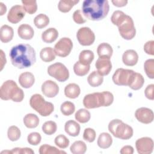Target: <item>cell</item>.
Instances as JSON below:
<instances>
[{
    "label": "cell",
    "mask_w": 154,
    "mask_h": 154,
    "mask_svg": "<svg viewBox=\"0 0 154 154\" xmlns=\"http://www.w3.org/2000/svg\"><path fill=\"white\" fill-rule=\"evenodd\" d=\"M9 56L12 64L19 69L29 67L36 61L35 51L28 44H19L13 46Z\"/></svg>",
    "instance_id": "6da1fadb"
},
{
    "label": "cell",
    "mask_w": 154,
    "mask_h": 154,
    "mask_svg": "<svg viewBox=\"0 0 154 154\" xmlns=\"http://www.w3.org/2000/svg\"><path fill=\"white\" fill-rule=\"evenodd\" d=\"M109 9L107 0H85L82 5L84 17L91 20H100L108 14Z\"/></svg>",
    "instance_id": "7a4b0ae2"
},
{
    "label": "cell",
    "mask_w": 154,
    "mask_h": 154,
    "mask_svg": "<svg viewBox=\"0 0 154 154\" xmlns=\"http://www.w3.org/2000/svg\"><path fill=\"white\" fill-rule=\"evenodd\" d=\"M112 23L118 26L120 35L125 40L132 39L136 34L133 19L120 10L115 11L111 17Z\"/></svg>",
    "instance_id": "3957f363"
},
{
    "label": "cell",
    "mask_w": 154,
    "mask_h": 154,
    "mask_svg": "<svg viewBox=\"0 0 154 154\" xmlns=\"http://www.w3.org/2000/svg\"><path fill=\"white\" fill-rule=\"evenodd\" d=\"M114 100L113 94L109 91L93 93L85 95L83 99V105L87 109L100 106H108Z\"/></svg>",
    "instance_id": "277c9868"
},
{
    "label": "cell",
    "mask_w": 154,
    "mask_h": 154,
    "mask_svg": "<svg viewBox=\"0 0 154 154\" xmlns=\"http://www.w3.org/2000/svg\"><path fill=\"white\" fill-rule=\"evenodd\" d=\"M0 97L4 100L11 99L15 102H20L24 98V93L14 81L7 80L1 87Z\"/></svg>",
    "instance_id": "5b68a950"
},
{
    "label": "cell",
    "mask_w": 154,
    "mask_h": 154,
    "mask_svg": "<svg viewBox=\"0 0 154 154\" xmlns=\"http://www.w3.org/2000/svg\"><path fill=\"white\" fill-rule=\"evenodd\" d=\"M108 130L114 137L121 140H129L133 135V129L121 120H112L108 125Z\"/></svg>",
    "instance_id": "8992f818"
},
{
    "label": "cell",
    "mask_w": 154,
    "mask_h": 154,
    "mask_svg": "<svg viewBox=\"0 0 154 154\" xmlns=\"http://www.w3.org/2000/svg\"><path fill=\"white\" fill-rule=\"evenodd\" d=\"M29 105L32 109L43 117L49 116L54 109L51 102H46L40 94H33L29 100Z\"/></svg>",
    "instance_id": "52a82bcc"
},
{
    "label": "cell",
    "mask_w": 154,
    "mask_h": 154,
    "mask_svg": "<svg viewBox=\"0 0 154 154\" xmlns=\"http://www.w3.org/2000/svg\"><path fill=\"white\" fill-rule=\"evenodd\" d=\"M48 73L60 82H64L69 77V70L61 63H55L50 65L48 67Z\"/></svg>",
    "instance_id": "ba28073f"
},
{
    "label": "cell",
    "mask_w": 154,
    "mask_h": 154,
    "mask_svg": "<svg viewBox=\"0 0 154 154\" xmlns=\"http://www.w3.org/2000/svg\"><path fill=\"white\" fill-rule=\"evenodd\" d=\"M134 72L132 70L123 68L117 69L112 75V81L117 85L128 86Z\"/></svg>",
    "instance_id": "9c48e42d"
},
{
    "label": "cell",
    "mask_w": 154,
    "mask_h": 154,
    "mask_svg": "<svg viewBox=\"0 0 154 154\" xmlns=\"http://www.w3.org/2000/svg\"><path fill=\"white\" fill-rule=\"evenodd\" d=\"M73 48V43L68 37L61 38L54 46L55 55L60 57H66L69 55Z\"/></svg>",
    "instance_id": "30bf717a"
},
{
    "label": "cell",
    "mask_w": 154,
    "mask_h": 154,
    "mask_svg": "<svg viewBox=\"0 0 154 154\" xmlns=\"http://www.w3.org/2000/svg\"><path fill=\"white\" fill-rule=\"evenodd\" d=\"M77 39L82 46L91 45L95 40V35L93 31L88 27H82L76 33Z\"/></svg>",
    "instance_id": "8fae6325"
},
{
    "label": "cell",
    "mask_w": 154,
    "mask_h": 154,
    "mask_svg": "<svg viewBox=\"0 0 154 154\" xmlns=\"http://www.w3.org/2000/svg\"><path fill=\"white\" fill-rule=\"evenodd\" d=\"M137 150L140 154H150L153 150V141L150 137H142L135 142Z\"/></svg>",
    "instance_id": "7c38bea8"
},
{
    "label": "cell",
    "mask_w": 154,
    "mask_h": 154,
    "mask_svg": "<svg viewBox=\"0 0 154 154\" xmlns=\"http://www.w3.org/2000/svg\"><path fill=\"white\" fill-rule=\"evenodd\" d=\"M25 15V11L23 7L20 5H15L9 10L7 19L8 22L12 23H17L22 20Z\"/></svg>",
    "instance_id": "4fadbf2b"
},
{
    "label": "cell",
    "mask_w": 154,
    "mask_h": 154,
    "mask_svg": "<svg viewBox=\"0 0 154 154\" xmlns=\"http://www.w3.org/2000/svg\"><path fill=\"white\" fill-rule=\"evenodd\" d=\"M135 116L138 121L144 124L152 123L154 119L153 111L146 107L138 108L135 112Z\"/></svg>",
    "instance_id": "5bb4252c"
},
{
    "label": "cell",
    "mask_w": 154,
    "mask_h": 154,
    "mask_svg": "<svg viewBox=\"0 0 154 154\" xmlns=\"http://www.w3.org/2000/svg\"><path fill=\"white\" fill-rule=\"evenodd\" d=\"M42 91L48 97H54L59 92V87L56 82L51 80L45 81L42 85Z\"/></svg>",
    "instance_id": "9a60e30c"
},
{
    "label": "cell",
    "mask_w": 154,
    "mask_h": 154,
    "mask_svg": "<svg viewBox=\"0 0 154 154\" xmlns=\"http://www.w3.org/2000/svg\"><path fill=\"white\" fill-rule=\"evenodd\" d=\"M95 66L98 73L102 76H105L109 73L112 69V64L109 58H99L96 63Z\"/></svg>",
    "instance_id": "2e32d148"
},
{
    "label": "cell",
    "mask_w": 154,
    "mask_h": 154,
    "mask_svg": "<svg viewBox=\"0 0 154 154\" xmlns=\"http://www.w3.org/2000/svg\"><path fill=\"white\" fill-rule=\"evenodd\" d=\"M138 60V55L135 50L128 49L122 55L123 63L128 66H135Z\"/></svg>",
    "instance_id": "e0dca14e"
},
{
    "label": "cell",
    "mask_w": 154,
    "mask_h": 154,
    "mask_svg": "<svg viewBox=\"0 0 154 154\" xmlns=\"http://www.w3.org/2000/svg\"><path fill=\"white\" fill-rule=\"evenodd\" d=\"M18 81L22 87L25 88H29L34 84L35 78L32 73L25 72L19 75Z\"/></svg>",
    "instance_id": "ac0fdd59"
},
{
    "label": "cell",
    "mask_w": 154,
    "mask_h": 154,
    "mask_svg": "<svg viewBox=\"0 0 154 154\" xmlns=\"http://www.w3.org/2000/svg\"><path fill=\"white\" fill-rule=\"evenodd\" d=\"M17 33L19 37L23 40L31 39L34 34V31L31 26L28 24H22L17 29Z\"/></svg>",
    "instance_id": "d6986e66"
},
{
    "label": "cell",
    "mask_w": 154,
    "mask_h": 154,
    "mask_svg": "<svg viewBox=\"0 0 154 154\" xmlns=\"http://www.w3.org/2000/svg\"><path fill=\"white\" fill-rule=\"evenodd\" d=\"M65 132L72 137H76L80 132V125L73 120H68L64 125Z\"/></svg>",
    "instance_id": "ffe728a7"
},
{
    "label": "cell",
    "mask_w": 154,
    "mask_h": 154,
    "mask_svg": "<svg viewBox=\"0 0 154 154\" xmlns=\"http://www.w3.org/2000/svg\"><path fill=\"white\" fill-rule=\"evenodd\" d=\"M14 35V31L12 27L4 25L0 29V39L3 43H8L11 41Z\"/></svg>",
    "instance_id": "44dd1931"
},
{
    "label": "cell",
    "mask_w": 154,
    "mask_h": 154,
    "mask_svg": "<svg viewBox=\"0 0 154 154\" xmlns=\"http://www.w3.org/2000/svg\"><path fill=\"white\" fill-rule=\"evenodd\" d=\"M113 50L111 46L107 43H100L97 48V53L100 58H109L112 55Z\"/></svg>",
    "instance_id": "7402d4cb"
},
{
    "label": "cell",
    "mask_w": 154,
    "mask_h": 154,
    "mask_svg": "<svg viewBox=\"0 0 154 154\" xmlns=\"http://www.w3.org/2000/svg\"><path fill=\"white\" fill-rule=\"evenodd\" d=\"M81 89L79 85L75 83H70L67 85L64 88V94L70 99H75L79 96Z\"/></svg>",
    "instance_id": "603a6c76"
},
{
    "label": "cell",
    "mask_w": 154,
    "mask_h": 154,
    "mask_svg": "<svg viewBox=\"0 0 154 154\" xmlns=\"http://www.w3.org/2000/svg\"><path fill=\"white\" fill-rule=\"evenodd\" d=\"M58 36V32L55 28H49L42 32V40L46 43L54 42Z\"/></svg>",
    "instance_id": "cb8c5ba5"
},
{
    "label": "cell",
    "mask_w": 154,
    "mask_h": 154,
    "mask_svg": "<svg viewBox=\"0 0 154 154\" xmlns=\"http://www.w3.org/2000/svg\"><path fill=\"white\" fill-rule=\"evenodd\" d=\"M112 143V139L108 133L102 132L101 133L97 139V145L101 149L109 148Z\"/></svg>",
    "instance_id": "d4e9b609"
},
{
    "label": "cell",
    "mask_w": 154,
    "mask_h": 154,
    "mask_svg": "<svg viewBox=\"0 0 154 154\" xmlns=\"http://www.w3.org/2000/svg\"><path fill=\"white\" fill-rule=\"evenodd\" d=\"M144 82V79L141 74L134 72L132 79L128 85L131 88L134 90H138L140 89Z\"/></svg>",
    "instance_id": "484cf974"
},
{
    "label": "cell",
    "mask_w": 154,
    "mask_h": 154,
    "mask_svg": "<svg viewBox=\"0 0 154 154\" xmlns=\"http://www.w3.org/2000/svg\"><path fill=\"white\" fill-rule=\"evenodd\" d=\"M55 53L51 47L43 48L40 52V57L42 61L45 62H51L55 60Z\"/></svg>",
    "instance_id": "4316f807"
},
{
    "label": "cell",
    "mask_w": 154,
    "mask_h": 154,
    "mask_svg": "<svg viewBox=\"0 0 154 154\" xmlns=\"http://www.w3.org/2000/svg\"><path fill=\"white\" fill-rule=\"evenodd\" d=\"M87 81L90 85L93 87H96L102 84L103 78V76L98 73L97 71H93L88 76Z\"/></svg>",
    "instance_id": "83f0119b"
},
{
    "label": "cell",
    "mask_w": 154,
    "mask_h": 154,
    "mask_svg": "<svg viewBox=\"0 0 154 154\" xmlns=\"http://www.w3.org/2000/svg\"><path fill=\"white\" fill-rule=\"evenodd\" d=\"M23 123L28 128H35L39 124V119L34 114H27L23 117Z\"/></svg>",
    "instance_id": "f1b7e54d"
},
{
    "label": "cell",
    "mask_w": 154,
    "mask_h": 154,
    "mask_svg": "<svg viewBox=\"0 0 154 154\" xmlns=\"http://www.w3.org/2000/svg\"><path fill=\"white\" fill-rule=\"evenodd\" d=\"M94 57V54L91 51H82L79 55V62L83 65H90L93 61Z\"/></svg>",
    "instance_id": "f546056e"
},
{
    "label": "cell",
    "mask_w": 154,
    "mask_h": 154,
    "mask_svg": "<svg viewBox=\"0 0 154 154\" xmlns=\"http://www.w3.org/2000/svg\"><path fill=\"white\" fill-rule=\"evenodd\" d=\"M78 2V0H60L58 2V8L61 12L67 13Z\"/></svg>",
    "instance_id": "4dcf8cb0"
},
{
    "label": "cell",
    "mask_w": 154,
    "mask_h": 154,
    "mask_svg": "<svg viewBox=\"0 0 154 154\" xmlns=\"http://www.w3.org/2000/svg\"><path fill=\"white\" fill-rule=\"evenodd\" d=\"M70 150L73 154H84L87 150V146L82 141H76L71 145Z\"/></svg>",
    "instance_id": "1f68e13d"
},
{
    "label": "cell",
    "mask_w": 154,
    "mask_h": 154,
    "mask_svg": "<svg viewBox=\"0 0 154 154\" xmlns=\"http://www.w3.org/2000/svg\"><path fill=\"white\" fill-rule=\"evenodd\" d=\"M49 23V18L45 14H39L36 16L34 19L35 26L38 29H42L46 27Z\"/></svg>",
    "instance_id": "d6a6232c"
},
{
    "label": "cell",
    "mask_w": 154,
    "mask_h": 154,
    "mask_svg": "<svg viewBox=\"0 0 154 154\" xmlns=\"http://www.w3.org/2000/svg\"><path fill=\"white\" fill-rule=\"evenodd\" d=\"M75 119L81 123H85L88 122L91 117L90 112L86 109H79L78 110L75 115Z\"/></svg>",
    "instance_id": "836d02e7"
},
{
    "label": "cell",
    "mask_w": 154,
    "mask_h": 154,
    "mask_svg": "<svg viewBox=\"0 0 154 154\" xmlns=\"http://www.w3.org/2000/svg\"><path fill=\"white\" fill-rule=\"evenodd\" d=\"M22 3L25 11L28 14H32L37 11V5L35 0H22Z\"/></svg>",
    "instance_id": "e575fe53"
},
{
    "label": "cell",
    "mask_w": 154,
    "mask_h": 154,
    "mask_svg": "<svg viewBox=\"0 0 154 154\" xmlns=\"http://www.w3.org/2000/svg\"><path fill=\"white\" fill-rule=\"evenodd\" d=\"M40 154H60V153H66V152L63 150H60L54 146H52L48 144L42 145L38 150Z\"/></svg>",
    "instance_id": "d590c367"
},
{
    "label": "cell",
    "mask_w": 154,
    "mask_h": 154,
    "mask_svg": "<svg viewBox=\"0 0 154 154\" xmlns=\"http://www.w3.org/2000/svg\"><path fill=\"white\" fill-rule=\"evenodd\" d=\"M90 69V65H83L79 61L75 63L73 66V71L75 73L79 76H82L88 73Z\"/></svg>",
    "instance_id": "8d00e7d4"
},
{
    "label": "cell",
    "mask_w": 154,
    "mask_h": 154,
    "mask_svg": "<svg viewBox=\"0 0 154 154\" xmlns=\"http://www.w3.org/2000/svg\"><path fill=\"white\" fill-rule=\"evenodd\" d=\"M60 109L61 113L63 115L69 116L74 112L75 110V106L73 103L69 101H66L61 104Z\"/></svg>",
    "instance_id": "74e56055"
},
{
    "label": "cell",
    "mask_w": 154,
    "mask_h": 154,
    "mask_svg": "<svg viewBox=\"0 0 154 154\" xmlns=\"http://www.w3.org/2000/svg\"><path fill=\"white\" fill-rule=\"evenodd\" d=\"M42 131L43 132L48 135L54 134L57 129V124L54 121H48L43 123L42 125Z\"/></svg>",
    "instance_id": "f35d334b"
},
{
    "label": "cell",
    "mask_w": 154,
    "mask_h": 154,
    "mask_svg": "<svg viewBox=\"0 0 154 154\" xmlns=\"http://www.w3.org/2000/svg\"><path fill=\"white\" fill-rule=\"evenodd\" d=\"M20 131L17 126H11L8 128L7 131V136L8 139L11 141L18 140L20 137Z\"/></svg>",
    "instance_id": "ab89813d"
},
{
    "label": "cell",
    "mask_w": 154,
    "mask_h": 154,
    "mask_svg": "<svg viewBox=\"0 0 154 154\" xmlns=\"http://www.w3.org/2000/svg\"><path fill=\"white\" fill-rule=\"evenodd\" d=\"M144 69L147 76L150 78H154V60H147L144 64Z\"/></svg>",
    "instance_id": "60d3db41"
},
{
    "label": "cell",
    "mask_w": 154,
    "mask_h": 154,
    "mask_svg": "<svg viewBox=\"0 0 154 154\" xmlns=\"http://www.w3.org/2000/svg\"><path fill=\"white\" fill-rule=\"evenodd\" d=\"M55 144L61 149H66L69 144V139L64 135L60 134L57 136L54 140Z\"/></svg>",
    "instance_id": "b9f144b4"
},
{
    "label": "cell",
    "mask_w": 154,
    "mask_h": 154,
    "mask_svg": "<svg viewBox=\"0 0 154 154\" xmlns=\"http://www.w3.org/2000/svg\"><path fill=\"white\" fill-rule=\"evenodd\" d=\"M42 140V137L40 134L38 132H31L27 137V141L28 143L32 146L38 145Z\"/></svg>",
    "instance_id": "7bdbcfd3"
},
{
    "label": "cell",
    "mask_w": 154,
    "mask_h": 154,
    "mask_svg": "<svg viewBox=\"0 0 154 154\" xmlns=\"http://www.w3.org/2000/svg\"><path fill=\"white\" fill-rule=\"evenodd\" d=\"M83 138L84 140H85L89 143L93 142L96 138L95 131L93 129L90 128L85 129L84 134H83Z\"/></svg>",
    "instance_id": "ee69618b"
},
{
    "label": "cell",
    "mask_w": 154,
    "mask_h": 154,
    "mask_svg": "<svg viewBox=\"0 0 154 154\" xmlns=\"http://www.w3.org/2000/svg\"><path fill=\"white\" fill-rule=\"evenodd\" d=\"M73 19L78 24H82L86 22L85 17L80 10H76L73 14Z\"/></svg>",
    "instance_id": "f6af8a7d"
},
{
    "label": "cell",
    "mask_w": 154,
    "mask_h": 154,
    "mask_svg": "<svg viewBox=\"0 0 154 154\" xmlns=\"http://www.w3.org/2000/svg\"><path fill=\"white\" fill-rule=\"evenodd\" d=\"M34 152L31 149L28 147L25 148H20V147H15L11 151H10V153H19V154H23V153H29V154H33Z\"/></svg>",
    "instance_id": "bcb514c9"
},
{
    "label": "cell",
    "mask_w": 154,
    "mask_h": 154,
    "mask_svg": "<svg viewBox=\"0 0 154 154\" xmlns=\"http://www.w3.org/2000/svg\"><path fill=\"white\" fill-rule=\"evenodd\" d=\"M153 47H154V41L153 40L148 41L144 45V51L146 54L149 55H154Z\"/></svg>",
    "instance_id": "7dc6e473"
},
{
    "label": "cell",
    "mask_w": 154,
    "mask_h": 154,
    "mask_svg": "<svg viewBox=\"0 0 154 154\" xmlns=\"http://www.w3.org/2000/svg\"><path fill=\"white\" fill-rule=\"evenodd\" d=\"M153 88H154V85L152 84L148 85L144 90V94L146 97L150 100H153L154 99Z\"/></svg>",
    "instance_id": "c3c4849f"
},
{
    "label": "cell",
    "mask_w": 154,
    "mask_h": 154,
    "mask_svg": "<svg viewBox=\"0 0 154 154\" xmlns=\"http://www.w3.org/2000/svg\"><path fill=\"white\" fill-rule=\"evenodd\" d=\"M134 153V148L131 146H123L120 150L122 154H132Z\"/></svg>",
    "instance_id": "681fc988"
},
{
    "label": "cell",
    "mask_w": 154,
    "mask_h": 154,
    "mask_svg": "<svg viewBox=\"0 0 154 154\" xmlns=\"http://www.w3.org/2000/svg\"><path fill=\"white\" fill-rule=\"evenodd\" d=\"M111 2L114 4V5L118 7H124L128 3V1L126 0H112Z\"/></svg>",
    "instance_id": "f907efd6"
},
{
    "label": "cell",
    "mask_w": 154,
    "mask_h": 154,
    "mask_svg": "<svg viewBox=\"0 0 154 154\" xmlns=\"http://www.w3.org/2000/svg\"><path fill=\"white\" fill-rule=\"evenodd\" d=\"M1 70H2L4 66L6 64V58H5V56L4 54V52L2 50H1Z\"/></svg>",
    "instance_id": "816d5d0a"
},
{
    "label": "cell",
    "mask_w": 154,
    "mask_h": 154,
    "mask_svg": "<svg viewBox=\"0 0 154 154\" xmlns=\"http://www.w3.org/2000/svg\"><path fill=\"white\" fill-rule=\"evenodd\" d=\"M0 15L2 16L4 15V14H5L7 11V7L5 6V5H4V3L2 2H0Z\"/></svg>",
    "instance_id": "f5cc1de1"
}]
</instances>
